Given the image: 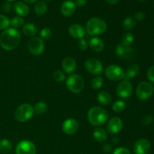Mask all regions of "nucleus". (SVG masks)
<instances>
[{
	"mask_svg": "<svg viewBox=\"0 0 154 154\" xmlns=\"http://www.w3.org/2000/svg\"><path fill=\"white\" fill-rule=\"evenodd\" d=\"M20 42V34L14 28H8L0 35V45L4 50L13 51L17 48Z\"/></svg>",
	"mask_w": 154,
	"mask_h": 154,
	"instance_id": "f257e3e1",
	"label": "nucleus"
},
{
	"mask_svg": "<svg viewBox=\"0 0 154 154\" xmlns=\"http://www.w3.org/2000/svg\"><path fill=\"white\" fill-rule=\"evenodd\" d=\"M87 119L90 124L94 126L103 125L108 121V113L101 107L96 106L90 108L87 114Z\"/></svg>",
	"mask_w": 154,
	"mask_h": 154,
	"instance_id": "f03ea898",
	"label": "nucleus"
},
{
	"mask_svg": "<svg viewBox=\"0 0 154 154\" xmlns=\"http://www.w3.org/2000/svg\"><path fill=\"white\" fill-rule=\"evenodd\" d=\"M107 23L104 20L99 17L90 18L87 23L86 30L89 35H97L102 34L107 30Z\"/></svg>",
	"mask_w": 154,
	"mask_h": 154,
	"instance_id": "7ed1b4c3",
	"label": "nucleus"
},
{
	"mask_svg": "<svg viewBox=\"0 0 154 154\" xmlns=\"http://www.w3.org/2000/svg\"><path fill=\"white\" fill-rule=\"evenodd\" d=\"M34 108L29 104H23L17 108L14 112V118L17 121L24 123L29 120L34 115Z\"/></svg>",
	"mask_w": 154,
	"mask_h": 154,
	"instance_id": "20e7f679",
	"label": "nucleus"
},
{
	"mask_svg": "<svg viewBox=\"0 0 154 154\" xmlns=\"http://www.w3.org/2000/svg\"><path fill=\"white\" fill-rule=\"evenodd\" d=\"M66 87L68 90L73 93H80L84 88V80L81 75L74 74L70 75L66 80Z\"/></svg>",
	"mask_w": 154,
	"mask_h": 154,
	"instance_id": "39448f33",
	"label": "nucleus"
},
{
	"mask_svg": "<svg viewBox=\"0 0 154 154\" xmlns=\"http://www.w3.org/2000/svg\"><path fill=\"white\" fill-rule=\"evenodd\" d=\"M154 91V87L150 83L144 81L140 83L136 88L135 94L137 98L141 101H144L151 97Z\"/></svg>",
	"mask_w": 154,
	"mask_h": 154,
	"instance_id": "423d86ee",
	"label": "nucleus"
},
{
	"mask_svg": "<svg viewBox=\"0 0 154 154\" xmlns=\"http://www.w3.org/2000/svg\"><path fill=\"white\" fill-rule=\"evenodd\" d=\"M105 75L108 79L113 81H120L124 79V71L117 65H110L105 69Z\"/></svg>",
	"mask_w": 154,
	"mask_h": 154,
	"instance_id": "0eeeda50",
	"label": "nucleus"
},
{
	"mask_svg": "<svg viewBox=\"0 0 154 154\" xmlns=\"http://www.w3.org/2000/svg\"><path fill=\"white\" fill-rule=\"evenodd\" d=\"M133 92V87L128 80H123L117 85L116 93L118 97L126 99L130 97Z\"/></svg>",
	"mask_w": 154,
	"mask_h": 154,
	"instance_id": "6e6552de",
	"label": "nucleus"
},
{
	"mask_svg": "<svg viewBox=\"0 0 154 154\" xmlns=\"http://www.w3.org/2000/svg\"><path fill=\"white\" fill-rule=\"evenodd\" d=\"M28 50L32 55L39 56L45 51V43L40 37L32 38L28 42Z\"/></svg>",
	"mask_w": 154,
	"mask_h": 154,
	"instance_id": "1a4fd4ad",
	"label": "nucleus"
},
{
	"mask_svg": "<svg viewBox=\"0 0 154 154\" xmlns=\"http://www.w3.org/2000/svg\"><path fill=\"white\" fill-rule=\"evenodd\" d=\"M86 70L91 75H100L103 71V66L101 61L95 58H90L86 60L84 63Z\"/></svg>",
	"mask_w": 154,
	"mask_h": 154,
	"instance_id": "9d476101",
	"label": "nucleus"
},
{
	"mask_svg": "<svg viewBox=\"0 0 154 154\" xmlns=\"http://www.w3.org/2000/svg\"><path fill=\"white\" fill-rule=\"evenodd\" d=\"M116 54L120 58L123 59V60H130L135 56V51L131 48V46L120 43L116 47Z\"/></svg>",
	"mask_w": 154,
	"mask_h": 154,
	"instance_id": "9b49d317",
	"label": "nucleus"
},
{
	"mask_svg": "<svg viewBox=\"0 0 154 154\" xmlns=\"http://www.w3.org/2000/svg\"><path fill=\"white\" fill-rule=\"evenodd\" d=\"M16 154H36L35 144L28 140L20 141L16 147Z\"/></svg>",
	"mask_w": 154,
	"mask_h": 154,
	"instance_id": "f8f14e48",
	"label": "nucleus"
},
{
	"mask_svg": "<svg viewBox=\"0 0 154 154\" xmlns=\"http://www.w3.org/2000/svg\"><path fill=\"white\" fill-rule=\"evenodd\" d=\"M150 149V142L145 138L138 139L133 146L135 154H147Z\"/></svg>",
	"mask_w": 154,
	"mask_h": 154,
	"instance_id": "ddd939ff",
	"label": "nucleus"
},
{
	"mask_svg": "<svg viewBox=\"0 0 154 154\" xmlns=\"http://www.w3.org/2000/svg\"><path fill=\"white\" fill-rule=\"evenodd\" d=\"M78 122L74 118H68L63 122V130L67 135H74L78 130Z\"/></svg>",
	"mask_w": 154,
	"mask_h": 154,
	"instance_id": "4468645a",
	"label": "nucleus"
},
{
	"mask_svg": "<svg viewBox=\"0 0 154 154\" xmlns=\"http://www.w3.org/2000/svg\"><path fill=\"white\" fill-rule=\"evenodd\" d=\"M123 128V121L120 117H114L110 119L107 124L108 132L111 134H117Z\"/></svg>",
	"mask_w": 154,
	"mask_h": 154,
	"instance_id": "2eb2a0df",
	"label": "nucleus"
},
{
	"mask_svg": "<svg viewBox=\"0 0 154 154\" xmlns=\"http://www.w3.org/2000/svg\"><path fill=\"white\" fill-rule=\"evenodd\" d=\"M69 33L72 37L80 40L81 38H84L86 34V29L81 24L74 23L69 26Z\"/></svg>",
	"mask_w": 154,
	"mask_h": 154,
	"instance_id": "dca6fc26",
	"label": "nucleus"
},
{
	"mask_svg": "<svg viewBox=\"0 0 154 154\" xmlns=\"http://www.w3.org/2000/svg\"><path fill=\"white\" fill-rule=\"evenodd\" d=\"M63 70L67 74H72L75 72L77 69V63L73 57H67L63 59L62 62Z\"/></svg>",
	"mask_w": 154,
	"mask_h": 154,
	"instance_id": "f3484780",
	"label": "nucleus"
},
{
	"mask_svg": "<svg viewBox=\"0 0 154 154\" xmlns=\"http://www.w3.org/2000/svg\"><path fill=\"white\" fill-rule=\"evenodd\" d=\"M76 11V5L71 0L65 1L61 5V13L65 17H70Z\"/></svg>",
	"mask_w": 154,
	"mask_h": 154,
	"instance_id": "a211bd4d",
	"label": "nucleus"
},
{
	"mask_svg": "<svg viewBox=\"0 0 154 154\" xmlns=\"http://www.w3.org/2000/svg\"><path fill=\"white\" fill-rule=\"evenodd\" d=\"M14 11L16 12L17 14H18V16L21 17H26L29 13V6L23 2H15L14 5Z\"/></svg>",
	"mask_w": 154,
	"mask_h": 154,
	"instance_id": "6ab92c4d",
	"label": "nucleus"
},
{
	"mask_svg": "<svg viewBox=\"0 0 154 154\" xmlns=\"http://www.w3.org/2000/svg\"><path fill=\"white\" fill-rule=\"evenodd\" d=\"M88 45L90 48L95 52H102L105 48V44L102 39L98 37L92 38L89 42Z\"/></svg>",
	"mask_w": 154,
	"mask_h": 154,
	"instance_id": "aec40b11",
	"label": "nucleus"
},
{
	"mask_svg": "<svg viewBox=\"0 0 154 154\" xmlns=\"http://www.w3.org/2000/svg\"><path fill=\"white\" fill-rule=\"evenodd\" d=\"M22 31L24 35L26 37L33 38L37 34L38 29L32 23H24V25L23 26Z\"/></svg>",
	"mask_w": 154,
	"mask_h": 154,
	"instance_id": "412c9836",
	"label": "nucleus"
},
{
	"mask_svg": "<svg viewBox=\"0 0 154 154\" xmlns=\"http://www.w3.org/2000/svg\"><path fill=\"white\" fill-rule=\"evenodd\" d=\"M140 70L139 66L138 64H132L126 69V72H124V79L129 81L132 78H135L138 74Z\"/></svg>",
	"mask_w": 154,
	"mask_h": 154,
	"instance_id": "4be33fe9",
	"label": "nucleus"
},
{
	"mask_svg": "<svg viewBox=\"0 0 154 154\" xmlns=\"http://www.w3.org/2000/svg\"><path fill=\"white\" fill-rule=\"evenodd\" d=\"M93 135L94 139L99 143L105 142L108 138V135L105 129L100 127H97L93 129Z\"/></svg>",
	"mask_w": 154,
	"mask_h": 154,
	"instance_id": "5701e85b",
	"label": "nucleus"
},
{
	"mask_svg": "<svg viewBox=\"0 0 154 154\" xmlns=\"http://www.w3.org/2000/svg\"><path fill=\"white\" fill-rule=\"evenodd\" d=\"M97 99L99 101V103L102 104L104 105H109L112 102V97H111V95L108 92L105 91V90H102V91L99 92L98 93L97 96Z\"/></svg>",
	"mask_w": 154,
	"mask_h": 154,
	"instance_id": "b1692460",
	"label": "nucleus"
},
{
	"mask_svg": "<svg viewBox=\"0 0 154 154\" xmlns=\"http://www.w3.org/2000/svg\"><path fill=\"white\" fill-rule=\"evenodd\" d=\"M34 10L36 14L38 16H42V15L45 14L48 11V5L45 2H38L35 5Z\"/></svg>",
	"mask_w": 154,
	"mask_h": 154,
	"instance_id": "393cba45",
	"label": "nucleus"
},
{
	"mask_svg": "<svg viewBox=\"0 0 154 154\" xmlns=\"http://www.w3.org/2000/svg\"><path fill=\"white\" fill-rule=\"evenodd\" d=\"M12 144L8 139L0 140V153L7 154L11 150Z\"/></svg>",
	"mask_w": 154,
	"mask_h": 154,
	"instance_id": "a878e982",
	"label": "nucleus"
},
{
	"mask_svg": "<svg viewBox=\"0 0 154 154\" xmlns=\"http://www.w3.org/2000/svg\"><path fill=\"white\" fill-rule=\"evenodd\" d=\"M135 26V18L132 16H129L123 20V26L125 30L126 31H130L133 29V28Z\"/></svg>",
	"mask_w": 154,
	"mask_h": 154,
	"instance_id": "bb28decb",
	"label": "nucleus"
},
{
	"mask_svg": "<svg viewBox=\"0 0 154 154\" xmlns=\"http://www.w3.org/2000/svg\"><path fill=\"white\" fill-rule=\"evenodd\" d=\"M33 108L37 114H44L48 111V105L44 102H38L35 105Z\"/></svg>",
	"mask_w": 154,
	"mask_h": 154,
	"instance_id": "cd10ccee",
	"label": "nucleus"
},
{
	"mask_svg": "<svg viewBox=\"0 0 154 154\" xmlns=\"http://www.w3.org/2000/svg\"><path fill=\"white\" fill-rule=\"evenodd\" d=\"M126 105L123 101L117 100L113 103L112 110L115 113H121L126 109Z\"/></svg>",
	"mask_w": 154,
	"mask_h": 154,
	"instance_id": "c85d7f7f",
	"label": "nucleus"
},
{
	"mask_svg": "<svg viewBox=\"0 0 154 154\" xmlns=\"http://www.w3.org/2000/svg\"><path fill=\"white\" fill-rule=\"evenodd\" d=\"M104 84V79L102 77L97 76L96 78H93L91 81V87L95 90H98L101 89L103 86Z\"/></svg>",
	"mask_w": 154,
	"mask_h": 154,
	"instance_id": "c756f323",
	"label": "nucleus"
},
{
	"mask_svg": "<svg viewBox=\"0 0 154 154\" xmlns=\"http://www.w3.org/2000/svg\"><path fill=\"white\" fill-rule=\"evenodd\" d=\"M10 24L14 29L20 28V27H22L24 25V20L23 18L21 17H14L10 20Z\"/></svg>",
	"mask_w": 154,
	"mask_h": 154,
	"instance_id": "7c9ffc66",
	"label": "nucleus"
},
{
	"mask_svg": "<svg viewBox=\"0 0 154 154\" xmlns=\"http://www.w3.org/2000/svg\"><path fill=\"white\" fill-rule=\"evenodd\" d=\"M52 77L53 79L57 82H63L66 79V75L64 72L60 70H56L55 72H54Z\"/></svg>",
	"mask_w": 154,
	"mask_h": 154,
	"instance_id": "2f4dec72",
	"label": "nucleus"
},
{
	"mask_svg": "<svg viewBox=\"0 0 154 154\" xmlns=\"http://www.w3.org/2000/svg\"><path fill=\"white\" fill-rule=\"evenodd\" d=\"M10 25V20L5 15L0 14V30L6 29Z\"/></svg>",
	"mask_w": 154,
	"mask_h": 154,
	"instance_id": "473e14b6",
	"label": "nucleus"
},
{
	"mask_svg": "<svg viewBox=\"0 0 154 154\" xmlns=\"http://www.w3.org/2000/svg\"><path fill=\"white\" fill-rule=\"evenodd\" d=\"M134 42V36L132 33L128 32L126 34L123 35V38H122V44L126 45H129L130 46L131 44Z\"/></svg>",
	"mask_w": 154,
	"mask_h": 154,
	"instance_id": "72a5a7b5",
	"label": "nucleus"
},
{
	"mask_svg": "<svg viewBox=\"0 0 154 154\" xmlns=\"http://www.w3.org/2000/svg\"><path fill=\"white\" fill-rule=\"evenodd\" d=\"M52 35L51 30L49 28H43L40 32V38L42 40H48Z\"/></svg>",
	"mask_w": 154,
	"mask_h": 154,
	"instance_id": "f704fd0d",
	"label": "nucleus"
},
{
	"mask_svg": "<svg viewBox=\"0 0 154 154\" xmlns=\"http://www.w3.org/2000/svg\"><path fill=\"white\" fill-rule=\"evenodd\" d=\"M113 154H131L128 148L124 147H120L116 148L113 152Z\"/></svg>",
	"mask_w": 154,
	"mask_h": 154,
	"instance_id": "c9c22d12",
	"label": "nucleus"
},
{
	"mask_svg": "<svg viewBox=\"0 0 154 154\" xmlns=\"http://www.w3.org/2000/svg\"><path fill=\"white\" fill-rule=\"evenodd\" d=\"M88 42L84 38L80 39L79 42H78V47H79L81 51H86L88 48Z\"/></svg>",
	"mask_w": 154,
	"mask_h": 154,
	"instance_id": "e433bc0d",
	"label": "nucleus"
},
{
	"mask_svg": "<svg viewBox=\"0 0 154 154\" xmlns=\"http://www.w3.org/2000/svg\"><path fill=\"white\" fill-rule=\"evenodd\" d=\"M147 76V78H148V80L150 81V82L154 83V66H151V67L148 69Z\"/></svg>",
	"mask_w": 154,
	"mask_h": 154,
	"instance_id": "4c0bfd02",
	"label": "nucleus"
},
{
	"mask_svg": "<svg viewBox=\"0 0 154 154\" xmlns=\"http://www.w3.org/2000/svg\"><path fill=\"white\" fill-rule=\"evenodd\" d=\"M11 4L10 2H5L3 3L2 5V11L5 13H8L11 10Z\"/></svg>",
	"mask_w": 154,
	"mask_h": 154,
	"instance_id": "58836bf2",
	"label": "nucleus"
},
{
	"mask_svg": "<svg viewBox=\"0 0 154 154\" xmlns=\"http://www.w3.org/2000/svg\"><path fill=\"white\" fill-rule=\"evenodd\" d=\"M135 18L139 21L144 20L146 18V14L144 11H138L135 14Z\"/></svg>",
	"mask_w": 154,
	"mask_h": 154,
	"instance_id": "ea45409f",
	"label": "nucleus"
},
{
	"mask_svg": "<svg viewBox=\"0 0 154 154\" xmlns=\"http://www.w3.org/2000/svg\"><path fill=\"white\" fill-rule=\"evenodd\" d=\"M153 121V117L150 115H147L143 118V123L144 125H149Z\"/></svg>",
	"mask_w": 154,
	"mask_h": 154,
	"instance_id": "a19ab883",
	"label": "nucleus"
},
{
	"mask_svg": "<svg viewBox=\"0 0 154 154\" xmlns=\"http://www.w3.org/2000/svg\"><path fill=\"white\" fill-rule=\"evenodd\" d=\"M75 4L79 7H83L85 6L87 3V0H75Z\"/></svg>",
	"mask_w": 154,
	"mask_h": 154,
	"instance_id": "79ce46f5",
	"label": "nucleus"
},
{
	"mask_svg": "<svg viewBox=\"0 0 154 154\" xmlns=\"http://www.w3.org/2000/svg\"><path fill=\"white\" fill-rule=\"evenodd\" d=\"M103 150L104 151L106 152V153H109V152L111 151L112 148H111V146L109 144H105V145L103 146Z\"/></svg>",
	"mask_w": 154,
	"mask_h": 154,
	"instance_id": "37998d69",
	"label": "nucleus"
},
{
	"mask_svg": "<svg viewBox=\"0 0 154 154\" xmlns=\"http://www.w3.org/2000/svg\"><path fill=\"white\" fill-rule=\"evenodd\" d=\"M106 1L108 2L109 4L115 5V4H117V2H120V0H106Z\"/></svg>",
	"mask_w": 154,
	"mask_h": 154,
	"instance_id": "c03bdc74",
	"label": "nucleus"
},
{
	"mask_svg": "<svg viewBox=\"0 0 154 154\" xmlns=\"http://www.w3.org/2000/svg\"><path fill=\"white\" fill-rule=\"evenodd\" d=\"M26 3H29V4H33V3L36 2L37 0H23Z\"/></svg>",
	"mask_w": 154,
	"mask_h": 154,
	"instance_id": "a18cd8bd",
	"label": "nucleus"
},
{
	"mask_svg": "<svg viewBox=\"0 0 154 154\" xmlns=\"http://www.w3.org/2000/svg\"><path fill=\"white\" fill-rule=\"evenodd\" d=\"M13 1H15V0H7V2H13Z\"/></svg>",
	"mask_w": 154,
	"mask_h": 154,
	"instance_id": "49530a36",
	"label": "nucleus"
},
{
	"mask_svg": "<svg viewBox=\"0 0 154 154\" xmlns=\"http://www.w3.org/2000/svg\"><path fill=\"white\" fill-rule=\"evenodd\" d=\"M139 1H146V0H139Z\"/></svg>",
	"mask_w": 154,
	"mask_h": 154,
	"instance_id": "de8ad7c7",
	"label": "nucleus"
},
{
	"mask_svg": "<svg viewBox=\"0 0 154 154\" xmlns=\"http://www.w3.org/2000/svg\"><path fill=\"white\" fill-rule=\"evenodd\" d=\"M48 1H49V0H48Z\"/></svg>",
	"mask_w": 154,
	"mask_h": 154,
	"instance_id": "09e8293b",
	"label": "nucleus"
}]
</instances>
